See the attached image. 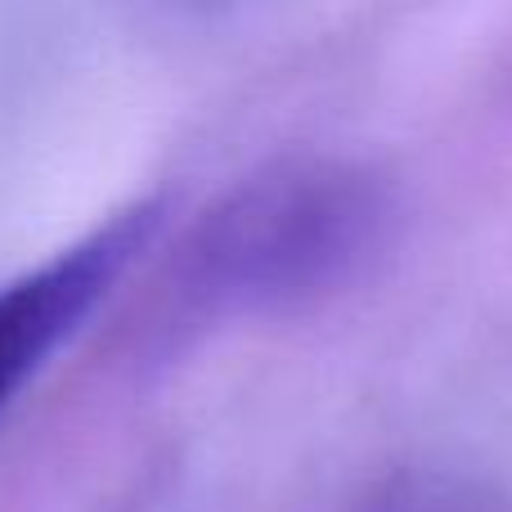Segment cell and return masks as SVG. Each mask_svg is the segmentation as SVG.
I'll return each mask as SVG.
<instances>
[{
    "label": "cell",
    "mask_w": 512,
    "mask_h": 512,
    "mask_svg": "<svg viewBox=\"0 0 512 512\" xmlns=\"http://www.w3.org/2000/svg\"><path fill=\"white\" fill-rule=\"evenodd\" d=\"M396 189L351 158H279L207 207L180 252L203 315H274L355 288L396 243Z\"/></svg>",
    "instance_id": "1"
},
{
    "label": "cell",
    "mask_w": 512,
    "mask_h": 512,
    "mask_svg": "<svg viewBox=\"0 0 512 512\" xmlns=\"http://www.w3.org/2000/svg\"><path fill=\"white\" fill-rule=\"evenodd\" d=\"M158 221L162 203H135L36 270L0 283V405L122 279L135 252L149 248Z\"/></svg>",
    "instance_id": "2"
},
{
    "label": "cell",
    "mask_w": 512,
    "mask_h": 512,
    "mask_svg": "<svg viewBox=\"0 0 512 512\" xmlns=\"http://www.w3.org/2000/svg\"><path fill=\"white\" fill-rule=\"evenodd\" d=\"M360 512H512V495L459 468H400L369 490Z\"/></svg>",
    "instance_id": "3"
}]
</instances>
